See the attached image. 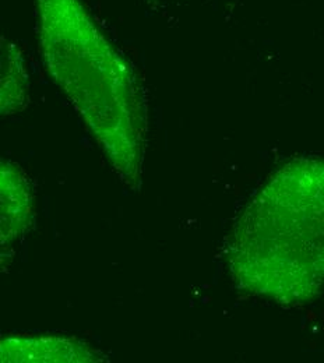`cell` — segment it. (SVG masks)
Returning <instances> with one entry per match:
<instances>
[{
    "label": "cell",
    "instance_id": "cell-1",
    "mask_svg": "<svg viewBox=\"0 0 324 363\" xmlns=\"http://www.w3.org/2000/svg\"><path fill=\"white\" fill-rule=\"evenodd\" d=\"M235 286L284 306H302L324 288V158L277 169L245 206L225 242Z\"/></svg>",
    "mask_w": 324,
    "mask_h": 363
},
{
    "label": "cell",
    "instance_id": "cell-2",
    "mask_svg": "<svg viewBox=\"0 0 324 363\" xmlns=\"http://www.w3.org/2000/svg\"><path fill=\"white\" fill-rule=\"evenodd\" d=\"M48 72L129 189L143 178L147 104L135 69L82 0H35Z\"/></svg>",
    "mask_w": 324,
    "mask_h": 363
},
{
    "label": "cell",
    "instance_id": "cell-3",
    "mask_svg": "<svg viewBox=\"0 0 324 363\" xmlns=\"http://www.w3.org/2000/svg\"><path fill=\"white\" fill-rule=\"evenodd\" d=\"M105 355L89 342L73 337L13 335L0 337V362H104Z\"/></svg>",
    "mask_w": 324,
    "mask_h": 363
},
{
    "label": "cell",
    "instance_id": "cell-4",
    "mask_svg": "<svg viewBox=\"0 0 324 363\" xmlns=\"http://www.w3.org/2000/svg\"><path fill=\"white\" fill-rule=\"evenodd\" d=\"M35 197L27 174L16 164L0 162V249L33 227Z\"/></svg>",
    "mask_w": 324,
    "mask_h": 363
},
{
    "label": "cell",
    "instance_id": "cell-5",
    "mask_svg": "<svg viewBox=\"0 0 324 363\" xmlns=\"http://www.w3.org/2000/svg\"><path fill=\"white\" fill-rule=\"evenodd\" d=\"M30 76L21 50L0 34V118L28 104Z\"/></svg>",
    "mask_w": 324,
    "mask_h": 363
}]
</instances>
